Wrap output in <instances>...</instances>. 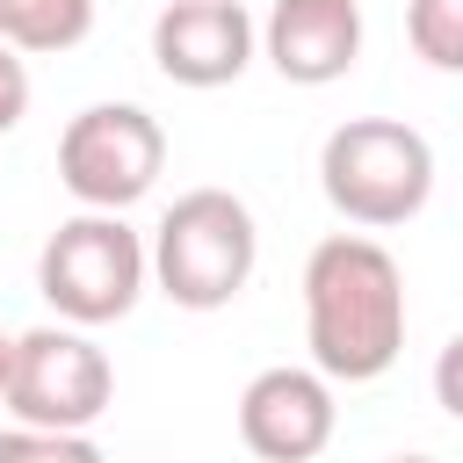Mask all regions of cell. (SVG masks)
I'll return each instance as SVG.
<instances>
[{"instance_id": "obj_3", "label": "cell", "mask_w": 463, "mask_h": 463, "mask_svg": "<svg viewBox=\"0 0 463 463\" xmlns=\"http://www.w3.org/2000/svg\"><path fill=\"white\" fill-rule=\"evenodd\" d=\"M260 268V224L232 188H188L152 232V282L181 311H224Z\"/></svg>"}, {"instance_id": "obj_11", "label": "cell", "mask_w": 463, "mask_h": 463, "mask_svg": "<svg viewBox=\"0 0 463 463\" xmlns=\"http://www.w3.org/2000/svg\"><path fill=\"white\" fill-rule=\"evenodd\" d=\"M405 36L434 72H463V0H405Z\"/></svg>"}, {"instance_id": "obj_16", "label": "cell", "mask_w": 463, "mask_h": 463, "mask_svg": "<svg viewBox=\"0 0 463 463\" xmlns=\"http://www.w3.org/2000/svg\"><path fill=\"white\" fill-rule=\"evenodd\" d=\"M391 463H434V456H391Z\"/></svg>"}, {"instance_id": "obj_1", "label": "cell", "mask_w": 463, "mask_h": 463, "mask_svg": "<svg viewBox=\"0 0 463 463\" xmlns=\"http://www.w3.org/2000/svg\"><path fill=\"white\" fill-rule=\"evenodd\" d=\"M405 268L369 232H333L304 260V340L333 383H376L405 354Z\"/></svg>"}, {"instance_id": "obj_10", "label": "cell", "mask_w": 463, "mask_h": 463, "mask_svg": "<svg viewBox=\"0 0 463 463\" xmlns=\"http://www.w3.org/2000/svg\"><path fill=\"white\" fill-rule=\"evenodd\" d=\"M87 29H94V0H0V36L22 58L72 51L87 43Z\"/></svg>"}, {"instance_id": "obj_14", "label": "cell", "mask_w": 463, "mask_h": 463, "mask_svg": "<svg viewBox=\"0 0 463 463\" xmlns=\"http://www.w3.org/2000/svg\"><path fill=\"white\" fill-rule=\"evenodd\" d=\"M434 405L463 427V333H449V347L434 354Z\"/></svg>"}, {"instance_id": "obj_2", "label": "cell", "mask_w": 463, "mask_h": 463, "mask_svg": "<svg viewBox=\"0 0 463 463\" xmlns=\"http://www.w3.org/2000/svg\"><path fill=\"white\" fill-rule=\"evenodd\" d=\"M318 188L362 232L412 224L434 195V145L398 116H347L318 145Z\"/></svg>"}, {"instance_id": "obj_7", "label": "cell", "mask_w": 463, "mask_h": 463, "mask_svg": "<svg viewBox=\"0 0 463 463\" xmlns=\"http://www.w3.org/2000/svg\"><path fill=\"white\" fill-rule=\"evenodd\" d=\"M340 405H333V376L275 362L239 391V441L253 463H311L333 449Z\"/></svg>"}, {"instance_id": "obj_6", "label": "cell", "mask_w": 463, "mask_h": 463, "mask_svg": "<svg viewBox=\"0 0 463 463\" xmlns=\"http://www.w3.org/2000/svg\"><path fill=\"white\" fill-rule=\"evenodd\" d=\"M166 174V130L137 101H94L58 130V181L80 210H130Z\"/></svg>"}, {"instance_id": "obj_13", "label": "cell", "mask_w": 463, "mask_h": 463, "mask_svg": "<svg viewBox=\"0 0 463 463\" xmlns=\"http://www.w3.org/2000/svg\"><path fill=\"white\" fill-rule=\"evenodd\" d=\"M22 116H29V58L0 36V137H7Z\"/></svg>"}, {"instance_id": "obj_4", "label": "cell", "mask_w": 463, "mask_h": 463, "mask_svg": "<svg viewBox=\"0 0 463 463\" xmlns=\"http://www.w3.org/2000/svg\"><path fill=\"white\" fill-rule=\"evenodd\" d=\"M152 282V246L123 224V210H72L43 253H36V289L65 326H116L137 311Z\"/></svg>"}, {"instance_id": "obj_8", "label": "cell", "mask_w": 463, "mask_h": 463, "mask_svg": "<svg viewBox=\"0 0 463 463\" xmlns=\"http://www.w3.org/2000/svg\"><path fill=\"white\" fill-rule=\"evenodd\" d=\"M260 58V22L246 14V0H166L152 14V65L174 87H232L246 65Z\"/></svg>"}, {"instance_id": "obj_9", "label": "cell", "mask_w": 463, "mask_h": 463, "mask_svg": "<svg viewBox=\"0 0 463 463\" xmlns=\"http://www.w3.org/2000/svg\"><path fill=\"white\" fill-rule=\"evenodd\" d=\"M260 58L289 87H333L362 58V0H275L260 22Z\"/></svg>"}, {"instance_id": "obj_15", "label": "cell", "mask_w": 463, "mask_h": 463, "mask_svg": "<svg viewBox=\"0 0 463 463\" xmlns=\"http://www.w3.org/2000/svg\"><path fill=\"white\" fill-rule=\"evenodd\" d=\"M7 369H14V333H0V398H7Z\"/></svg>"}, {"instance_id": "obj_12", "label": "cell", "mask_w": 463, "mask_h": 463, "mask_svg": "<svg viewBox=\"0 0 463 463\" xmlns=\"http://www.w3.org/2000/svg\"><path fill=\"white\" fill-rule=\"evenodd\" d=\"M0 463H109L94 449V434H51V427H7L0 434Z\"/></svg>"}, {"instance_id": "obj_5", "label": "cell", "mask_w": 463, "mask_h": 463, "mask_svg": "<svg viewBox=\"0 0 463 463\" xmlns=\"http://www.w3.org/2000/svg\"><path fill=\"white\" fill-rule=\"evenodd\" d=\"M14 427H51V434H87L116 405V362L94 347L87 326H29L14 333V369L7 398Z\"/></svg>"}]
</instances>
